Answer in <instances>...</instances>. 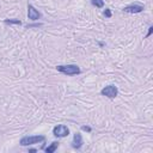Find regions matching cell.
<instances>
[{
  "mask_svg": "<svg viewBox=\"0 0 153 153\" xmlns=\"http://www.w3.org/2000/svg\"><path fill=\"white\" fill-rule=\"evenodd\" d=\"M56 69L66 75H76L80 73V68L76 65H59L56 66Z\"/></svg>",
  "mask_w": 153,
  "mask_h": 153,
  "instance_id": "obj_1",
  "label": "cell"
},
{
  "mask_svg": "<svg viewBox=\"0 0 153 153\" xmlns=\"http://www.w3.org/2000/svg\"><path fill=\"white\" fill-rule=\"evenodd\" d=\"M45 141V136L44 135H33V136H24L20 139L19 143L20 146H30V145H35V143H39Z\"/></svg>",
  "mask_w": 153,
  "mask_h": 153,
  "instance_id": "obj_2",
  "label": "cell"
},
{
  "mask_svg": "<svg viewBox=\"0 0 153 153\" xmlns=\"http://www.w3.org/2000/svg\"><path fill=\"white\" fill-rule=\"evenodd\" d=\"M100 94L102 96H105L108 98H115L118 94V88L115 85H108V86H105V87L102 88Z\"/></svg>",
  "mask_w": 153,
  "mask_h": 153,
  "instance_id": "obj_3",
  "label": "cell"
},
{
  "mask_svg": "<svg viewBox=\"0 0 153 153\" xmlns=\"http://www.w3.org/2000/svg\"><path fill=\"white\" fill-rule=\"evenodd\" d=\"M69 134V129L65 124H57L53 128V135L56 137H65Z\"/></svg>",
  "mask_w": 153,
  "mask_h": 153,
  "instance_id": "obj_4",
  "label": "cell"
},
{
  "mask_svg": "<svg viewBox=\"0 0 153 153\" xmlns=\"http://www.w3.org/2000/svg\"><path fill=\"white\" fill-rule=\"evenodd\" d=\"M123 11L128 12V13H140L143 11V6L137 5V4H133V5H128V6L123 7Z\"/></svg>",
  "mask_w": 153,
  "mask_h": 153,
  "instance_id": "obj_5",
  "label": "cell"
},
{
  "mask_svg": "<svg viewBox=\"0 0 153 153\" xmlns=\"http://www.w3.org/2000/svg\"><path fill=\"white\" fill-rule=\"evenodd\" d=\"M27 17L30 20H37L41 18V13L32 5H29L27 6Z\"/></svg>",
  "mask_w": 153,
  "mask_h": 153,
  "instance_id": "obj_6",
  "label": "cell"
},
{
  "mask_svg": "<svg viewBox=\"0 0 153 153\" xmlns=\"http://www.w3.org/2000/svg\"><path fill=\"white\" fill-rule=\"evenodd\" d=\"M82 146V136L80 133H75L73 136V141H72V147L75 149H79Z\"/></svg>",
  "mask_w": 153,
  "mask_h": 153,
  "instance_id": "obj_7",
  "label": "cell"
},
{
  "mask_svg": "<svg viewBox=\"0 0 153 153\" xmlns=\"http://www.w3.org/2000/svg\"><path fill=\"white\" fill-rule=\"evenodd\" d=\"M59 141H54V142H51L50 143V146H48L44 151L47 152V153H53V152H55L56 149H57V147H59Z\"/></svg>",
  "mask_w": 153,
  "mask_h": 153,
  "instance_id": "obj_8",
  "label": "cell"
},
{
  "mask_svg": "<svg viewBox=\"0 0 153 153\" xmlns=\"http://www.w3.org/2000/svg\"><path fill=\"white\" fill-rule=\"evenodd\" d=\"M91 4L96 7H98V8L104 7V1L103 0H91Z\"/></svg>",
  "mask_w": 153,
  "mask_h": 153,
  "instance_id": "obj_9",
  "label": "cell"
},
{
  "mask_svg": "<svg viewBox=\"0 0 153 153\" xmlns=\"http://www.w3.org/2000/svg\"><path fill=\"white\" fill-rule=\"evenodd\" d=\"M4 22H5V24H17V25L22 24V22L19 19H5Z\"/></svg>",
  "mask_w": 153,
  "mask_h": 153,
  "instance_id": "obj_10",
  "label": "cell"
},
{
  "mask_svg": "<svg viewBox=\"0 0 153 153\" xmlns=\"http://www.w3.org/2000/svg\"><path fill=\"white\" fill-rule=\"evenodd\" d=\"M104 16H105L106 18H111V11H110L109 8H105V11H104Z\"/></svg>",
  "mask_w": 153,
  "mask_h": 153,
  "instance_id": "obj_11",
  "label": "cell"
},
{
  "mask_svg": "<svg viewBox=\"0 0 153 153\" xmlns=\"http://www.w3.org/2000/svg\"><path fill=\"white\" fill-rule=\"evenodd\" d=\"M81 130H84V131H88V133H90L92 129H91V127H87V126H82V127H81Z\"/></svg>",
  "mask_w": 153,
  "mask_h": 153,
  "instance_id": "obj_12",
  "label": "cell"
},
{
  "mask_svg": "<svg viewBox=\"0 0 153 153\" xmlns=\"http://www.w3.org/2000/svg\"><path fill=\"white\" fill-rule=\"evenodd\" d=\"M152 32H153V26H149V27H148V32H147L146 37H149V36L152 35Z\"/></svg>",
  "mask_w": 153,
  "mask_h": 153,
  "instance_id": "obj_13",
  "label": "cell"
},
{
  "mask_svg": "<svg viewBox=\"0 0 153 153\" xmlns=\"http://www.w3.org/2000/svg\"><path fill=\"white\" fill-rule=\"evenodd\" d=\"M41 25H42V24H33V25H27L26 27L30 29V27H32V26H36V27H37V26H41Z\"/></svg>",
  "mask_w": 153,
  "mask_h": 153,
  "instance_id": "obj_14",
  "label": "cell"
}]
</instances>
